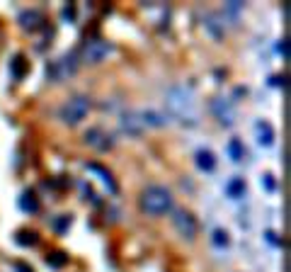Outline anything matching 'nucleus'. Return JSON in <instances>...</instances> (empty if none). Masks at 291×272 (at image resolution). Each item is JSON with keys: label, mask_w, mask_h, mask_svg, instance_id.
<instances>
[{"label": "nucleus", "mask_w": 291, "mask_h": 272, "mask_svg": "<svg viewBox=\"0 0 291 272\" xmlns=\"http://www.w3.org/2000/svg\"><path fill=\"white\" fill-rule=\"evenodd\" d=\"M165 104L168 110L180 119V122L187 124H197V97H194V90L190 85H175L168 90L165 95Z\"/></svg>", "instance_id": "f257e3e1"}, {"label": "nucleus", "mask_w": 291, "mask_h": 272, "mask_svg": "<svg viewBox=\"0 0 291 272\" xmlns=\"http://www.w3.org/2000/svg\"><path fill=\"white\" fill-rule=\"evenodd\" d=\"M141 209L151 216H160L173 209V192L163 185H151L141 195Z\"/></svg>", "instance_id": "f03ea898"}, {"label": "nucleus", "mask_w": 291, "mask_h": 272, "mask_svg": "<svg viewBox=\"0 0 291 272\" xmlns=\"http://www.w3.org/2000/svg\"><path fill=\"white\" fill-rule=\"evenodd\" d=\"M90 112V100L85 97V95H73L71 100H66L61 104V110H58V117L64 119L66 124H80L85 117Z\"/></svg>", "instance_id": "7ed1b4c3"}, {"label": "nucleus", "mask_w": 291, "mask_h": 272, "mask_svg": "<svg viewBox=\"0 0 291 272\" xmlns=\"http://www.w3.org/2000/svg\"><path fill=\"white\" fill-rule=\"evenodd\" d=\"M75 71H78V58H75V54H66V56L56 58V61H51V64L46 66V75H49L54 83L68 80L71 75H75Z\"/></svg>", "instance_id": "20e7f679"}, {"label": "nucleus", "mask_w": 291, "mask_h": 272, "mask_svg": "<svg viewBox=\"0 0 291 272\" xmlns=\"http://www.w3.org/2000/svg\"><path fill=\"white\" fill-rule=\"evenodd\" d=\"M109 51H112V44L109 41H105V39H88L85 44H82L80 49V56L85 64H100L102 58L107 56Z\"/></svg>", "instance_id": "39448f33"}, {"label": "nucleus", "mask_w": 291, "mask_h": 272, "mask_svg": "<svg viewBox=\"0 0 291 272\" xmlns=\"http://www.w3.org/2000/svg\"><path fill=\"white\" fill-rule=\"evenodd\" d=\"M211 112L221 124H233L236 119V104L228 97H214L211 100Z\"/></svg>", "instance_id": "423d86ee"}, {"label": "nucleus", "mask_w": 291, "mask_h": 272, "mask_svg": "<svg viewBox=\"0 0 291 272\" xmlns=\"http://www.w3.org/2000/svg\"><path fill=\"white\" fill-rule=\"evenodd\" d=\"M173 224L180 236H184L187 241H194V236H197V219L190 212H177L173 216Z\"/></svg>", "instance_id": "0eeeda50"}, {"label": "nucleus", "mask_w": 291, "mask_h": 272, "mask_svg": "<svg viewBox=\"0 0 291 272\" xmlns=\"http://www.w3.org/2000/svg\"><path fill=\"white\" fill-rule=\"evenodd\" d=\"M85 143L92 146V149H97V151H109L112 146H114L112 136H109L105 129H100V127H92V129L85 132Z\"/></svg>", "instance_id": "6e6552de"}, {"label": "nucleus", "mask_w": 291, "mask_h": 272, "mask_svg": "<svg viewBox=\"0 0 291 272\" xmlns=\"http://www.w3.org/2000/svg\"><path fill=\"white\" fill-rule=\"evenodd\" d=\"M119 127H121V132L129 134V136H141V134H143V129H146L143 119H141V112H127V114H121Z\"/></svg>", "instance_id": "1a4fd4ad"}, {"label": "nucleus", "mask_w": 291, "mask_h": 272, "mask_svg": "<svg viewBox=\"0 0 291 272\" xmlns=\"http://www.w3.org/2000/svg\"><path fill=\"white\" fill-rule=\"evenodd\" d=\"M19 25L25 29H29V32H34V29H39L44 25V15H41L39 10H25V12L19 15Z\"/></svg>", "instance_id": "9d476101"}, {"label": "nucleus", "mask_w": 291, "mask_h": 272, "mask_svg": "<svg viewBox=\"0 0 291 272\" xmlns=\"http://www.w3.org/2000/svg\"><path fill=\"white\" fill-rule=\"evenodd\" d=\"M85 168L90 170V173H95V175H100V180L105 182V185H107V190L112 192V195L117 192V182H114V178H112V173H109L107 168H102L100 163H88Z\"/></svg>", "instance_id": "9b49d317"}, {"label": "nucleus", "mask_w": 291, "mask_h": 272, "mask_svg": "<svg viewBox=\"0 0 291 272\" xmlns=\"http://www.w3.org/2000/svg\"><path fill=\"white\" fill-rule=\"evenodd\" d=\"M255 136H257V143L269 146V143L274 141V129L267 122H257L255 124Z\"/></svg>", "instance_id": "f8f14e48"}, {"label": "nucleus", "mask_w": 291, "mask_h": 272, "mask_svg": "<svg viewBox=\"0 0 291 272\" xmlns=\"http://www.w3.org/2000/svg\"><path fill=\"white\" fill-rule=\"evenodd\" d=\"M197 168L204 170V173H211V170L216 168V158H214V153L211 151H197Z\"/></svg>", "instance_id": "ddd939ff"}, {"label": "nucleus", "mask_w": 291, "mask_h": 272, "mask_svg": "<svg viewBox=\"0 0 291 272\" xmlns=\"http://www.w3.org/2000/svg\"><path fill=\"white\" fill-rule=\"evenodd\" d=\"M226 195L231 199H238L245 195V182H243V178H231L226 185Z\"/></svg>", "instance_id": "4468645a"}, {"label": "nucleus", "mask_w": 291, "mask_h": 272, "mask_svg": "<svg viewBox=\"0 0 291 272\" xmlns=\"http://www.w3.org/2000/svg\"><path fill=\"white\" fill-rule=\"evenodd\" d=\"M141 119H143L146 127H165V124H168L165 114L155 112V110H146V112H141Z\"/></svg>", "instance_id": "2eb2a0df"}, {"label": "nucleus", "mask_w": 291, "mask_h": 272, "mask_svg": "<svg viewBox=\"0 0 291 272\" xmlns=\"http://www.w3.org/2000/svg\"><path fill=\"white\" fill-rule=\"evenodd\" d=\"M19 209L27 212V214H34V212H39V199H36L32 192H22V197H19Z\"/></svg>", "instance_id": "dca6fc26"}, {"label": "nucleus", "mask_w": 291, "mask_h": 272, "mask_svg": "<svg viewBox=\"0 0 291 272\" xmlns=\"http://www.w3.org/2000/svg\"><path fill=\"white\" fill-rule=\"evenodd\" d=\"M10 71H12L15 78H22L25 71H27V61H25V56H15V58H12V61H10Z\"/></svg>", "instance_id": "f3484780"}, {"label": "nucleus", "mask_w": 291, "mask_h": 272, "mask_svg": "<svg viewBox=\"0 0 291 272\" xmlns=\"http://www.w3.org/2000/svg\"><path fill=\"white\" fill-rule=\"evenodd\" d=\"M228 153H231V158L233 160H240L243 156H245V149H243V143L238 139H231L228 141Z\"/></svg>", "instance_id": "a211bd4d"}, {"label": "nucleus", "mask_w": 291, "mask_h": 272, "mask_svg": "<svg viewBox=\"0 0 291 272\" xmlns=\"http://www.w3.org/2000/svg\"><path fill=\"white\" fill-rule=\"evenodd\" d=\"M17 243L34 245L36 243V234H34V231H19V234H17Z\"/></svg>", "instance_id": "6ab92c4d"}, {"label": "nucleus", "mask_w": 291, "mask_h": 272, "mask_svg": "<svg viewBox=\"0 0 291 272\" xmlns=\"http://www.w3.org/2000/svg\"><path fill=\"white\" fill-rule=\"evenodd\" d=\"M68 226H71V216H66V214H61V216H58V219L54 221V228L58 231V234H64Z\"/></svg>", "instance_id": "aec40b11"}, {"label": "nucleus", "mask_w": 291, "mask_h": 272, "mask_svg": "<svg viewBox=\"0 0 291 272\" xmlns=\"http://www.w3.org/2000/svg\"><path fill=\"white\" fill-rule=\"evenodd\" d=\"M214 243H216L218 248H221V245H228V234L226 231L216 228V231H214Z\"/></svg>", "instance_id": "412c9836"}, {"label": "nucleus", "mask_w": 291, "mask_h": 272, "mask_svg": "<svg viewBox=\"0 0 291 272\" xmlns=\"http://www.w3.org/2000/svg\"><path fill=\"white\" fill-rule=\"evenodd\" d=\"M46 263L54 265V267H61V265L66 263V255L64 253H54V255H49V258H46Z\"/></svg>", "instance_id": "4be33fe9"}, {"label": "nucleus", "mask_w": 291, "mask_h": 272, "mask_svg": "<svg viewBox=\"0 0 291 272\" xmlns=\"http://www.w3.org/2000/svg\"><path fill=\"white\" fill-rule=\"evenodd\" d=\"M64 17H66V19H73V17H75V8H73V5H68V8L64 10Z\"/></svg>", "instance_id": "5701e85b"}, {"label": "nucleus", "mask_w": 291, "mask_h": 272, "mask_svg": "<svg viewBox=\"0 0 291 272\" xmlns=\"http://www.w3.org/2000/svg\"><path fill=\"white\" fill-rule=\"evenodd\" d=\"M264 187H267V190H274V180H272V175H264Z\"/></svg>", "instance_id": "b1692460"}, {"label": "nucleus", "mask_w": 291, "mask_h": 272, "mask_svg": "<svg viewBox=\"0 0 291 272\" xmlns=\"http://www.w3.org/2000/svg\"><path fill=\"white\" fill-rule=\"evenodd\" d=\"M15 270H17V272H34V270H32V267H27V265H22V263H17V265H15Z\"/></svg>", "instance_id": "393cba45"}, {"label": "nucleus", "mask_w": 291, "mask_h": 272, "mask_svg": "<svg viewBox=\"0 0 291 272\" xmlns=\"http://www.w3.org/2000/svg\"><path fill=\"white\" fill-rule=\"evenodd\" d=\"M279 51H282V56H284V58L289 56V49H286V39H284L282 44H279Z\"/></svg>", "instance_id": "a878e982"}]
</instances>
